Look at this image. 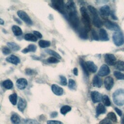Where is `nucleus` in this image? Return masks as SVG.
I'll return each mask as SVG.
<instances>
[{"label": "nucleus", "instance_id": "nucleus-50", "mask_svg": "<svg viewBox=\"0 0 124 124\" xmlns=\"http://www.w3.org/2000/svg\"><path fill=\"white\" fill-rule=\"evenodd\" d=\"M114 109H115V111L117 112V113L118 114L119 116H121L122 115V110L121 109H119L117 108H115Z\"/></svg>", "mask_w": 124, "mask_h": 124}, {"label": "nucleus", "instance_id": "nucleus-6", "mask_svg": "<svg viewBox=\"0 0 124 124\" xmlns=\"http://www.w3.org/2000/svg\"><path fill=\"white\" fill-rule=\"evenodd\" d=\"M17 14L18 16L20 17L21 19L24 21L26 24L29 25L32 24V21L31 18L29 17L28 15L24 11L19 10L17 12Z\"/></svg>", "mask_w": 124, "mask_h": 124}, {"label": "nucleus", "instance_id": "nucleus-48", "mask_svg": "<svg viewBox=\"0 0 124 124\" xmlns=\"http://www.w3.org/2000/svg\"><path fill=\"white\" fill-rule=\"evenodd\" d=\"M25 73L27 75H32L34 73V71L31 69L28 68L26 69Z\"/></svg>", "mask_w": 124, "mask_h": 124}, {"label": "nucleus", "instance_id": "nucleus-25", "mask_svg": "<svg viewBox=\"0 0 124 124\" xmlns=\"http://www.w3.org/2000/svg\"><path fill=\"white\" fill-rule=\"evenodd\" d=\"M7 44L9 48L14 51H18L20 49L19 46L15 42H8Z\"/></svg>", "mask_w": 124, "mask_h": 124}, {"label": "nucleus", "instance_id": "nucleus-24", "mask_svg": "<svg viewBox=\"0 0 124 124\" xmlns=\"http://www.w3.org/2000/svg\"><path fill=\"white\" fill-rule=\"evenodd\" d=\"M37 49V46L36 45L34 44H30L28 46L22 50V52L25 54L29 52H34L36 51Z\"/></svg>", "mask_w": 124, "mask_h": 124}, {"label": "nucleus", "instance_id": "nucleus-51", "mask_svg": "<svg viewBox=\"0 0 124 124\" xmlns=\"http://www.w3.org/2000/svg\"><path fill=\"white\" fill-rule=\"evenodd\" d=\"M58 115V112L57 111H54L52 112L51 114H50V117L51 118H55L56 117H57V116Z\"/></svg>", "mask_w": 124, "mask_h": 124}, {"label": "nucleus", "instance_id": "nucleus-41", "mask_svg": "<svg viewBox=\"0 0 124 124\" xmlns=\"http://www.w3.org/2000/svg\"><path fill=\"white\" fill-rule=\"evenodd\" d=\"M46 61L48 63H56L60 62V61L58 59L53 57H51L47 58L46 60Z\"/></svg>", "mask_w": 124, "mask_h": 124}, {"label": "nucleus", "instance_id": "nucleus-20", "mask_svg": "<svg viewBox=\"0 0 124 124\" xmlns=\"http://www.w3.org/2000/svg\"><path fill=\"white\" fill-rule=\"evenodd\" d=\"M106 111L105 106L102 104H99L96 108V117H98L100 115L105 113Z\"/></svg>", "mask_w": 124, "mask_h": 124}, {"label": "nucleus", "instance_id": "nucleus-27", "mask_svg": "<svg viewBox=\"0 0 124 124\" xmlns=\"http://www.w3.org/2000/svg\"><path fill=\"white\" fill-rule=\"evenodd\" d=\"M79 63H80V65L83 70V71L84 73V74L87 76V77H88L89 75V70L88 69V68H87V66L86 65V63L85 62L82 60V59H80L79 60Z\"/></svg>", "mask_w": 124, "mask_h": 124}, {"label": "nucleus", "instance_id": "nucleus-38", "mask_svg": "<svg viewBox=\"0 0 124 124\" xmlns=\"http://www.w3.org/2000/svg\"><path fill=\"white\" fill-rule=\"evenodd\" d=\"M68 87L71 90H74L76 88V83L74 80L69 79L68 80Z\"/></svg>", "mask_w": 124, "mask_h": 124}, {"label": "nucleus", "instance_id": "nucleus-53", "mask_svg": "<svg viewBox=\"0 0 124 124\" xmlns=\"http://www.w3.org/2000/svg\"><path fill=\"white\" fill-rule=\"evenodd\" d=\"M14 20L16 21V22H17L18 24H22V22H21V20H20V19H19L18 18H17L16 17H14Z\"/></svg>", "mask_w": 124, "mask_h": 124}, {"label": "nucleus", "instance_id": "nucleus-42", "mask_svg": "<svg viewBox=\"0 0 124 124\" xmlns=\"http://www.w3.org/2000/svg\"><path fill=\"white\" fill-rule=\"evenodd\" d=\"M88 10H89V12L91 13V14L92 16L98 14L97 10L94 7H93L91 5H89L88 6Z\"/></svg>", "mask_w": 124, "mask_h": 124}, {"label": "nucleus", "instance_id": "nucleus-3", "mask_svg": "<svg viewBox=\"0 0 124 124\" xmlns=\"http://www.w3.org/2000/svg\"><path fill=\"white\" fill-rule=\"evenodd\" d=\"M68 20L71 26L74 29H78L79 25V20L77 12L67 13Z\"/></svg>", "mask_w": 124, "mask_h": 124}, {"label": "nucleus", "instance_id": "nucleus-30", "mask_svg": "<svg viewBox=\"0 0 124 124\" xmlns=\"http://www.w3.org/2000/svg\"><path fill=\"white\" fill-rule=\"evenodd\" d=\"M11 121L13 124H19L20 123V119L17 114L14 113L11 117Z\"/></svg>", "mask_w": 124, "mask_h": 124}, {"label": "nucleus", "instance_id": "nucleus-18", "mask_svg": "<svg viewBox=\"0 0 124 124\" xmlns=\"http://www.w3.org/2000/svg\"><path fill=\"white\" fill-rule=\"evenodd\" d=\"M27 106V102L25 99L19 98L18 103H17V108L18 110L21 112H23Z\"/></svg>", "mask_w": 124, "mask_h": 124}, {"label": "nucleus", "instance_id": "nucleus-57", "mask_svg": "<svg viewBox=\"0 0 124 124\" xmlns=\"http://www.w3.org/2000/svg\"></svg>", "mask_w": 124, "mask_h": 124}, {"label": "nucleus", "instance_id": "nucleus-4", "mask_svg": "<svg viewBox=\"0 0 124 124\" xmlns=\"http://www.w3.org/2000/svg\"><path fill=\"white\" fill-rule=\"evenodd\" d=\"M80 11L82 16V20L84 27L89 31L91 29L90 18L89 14L84 7H81L80 9Z\"/></svg>", "mask_w": 124, "mask_h": 124}, {"label": "nucleus", "instance_id": "nucleus-36", "mask_svg": "<svg viewBox=\"0 0 124 124\" xmlns=\"http://www.w3.org/2000/svg\"><path fill=\"white\" fill-rule=\"evenodd\" d=\"M107 118L112 122L116 123L117 121V117L115 114L113 112H110L107 114Z\"/></svg>", "mask_w": 124, "mask_h": 124}, {"label": "nucleus", "instance_id": "nucleus-19", "mask_svg": "<svg viewBox=\"0 0 124 124\" xmlns=\"http://www.w3.org/2000/svg\"><path fill=\"white\" fill-rule=\"evenodd\" d=\"M88 69L92 73H95L96 72L97 67L94 63L92 61H87L86 62Z\"/></svg>", "mask_w": 124, "mask_h": 124}, {"label": "nucleus", "instance_id": "nucleus-33", "mask_svg": "<svg viewBox=\"0 0 124 124\" xmlns=\"http://www.w3.org/2000/svg\"><path fill=\"white\" fill-rule=\"evenodd\" d=\"M71 110V108L68 105L63 106L60 109V112L62 115H65L68 112L70 111Z\"/></svg>", "mask_w": 124, "mask_h": 124}, {"label": "nucleus", "instance_id": "nucleus-31", "mask_svg": "<svg viewBox=\"0 0 124 124\" xmlns=\"http://www.w3.org/2000/svg\"><path fill=\"white\" fill-rule=\"evenodd\" d=\"M47 54H49V55H51L53 56H54V57H55L57 59H61V56H60V55L57 52H56V51H55L54 50H52V49H47L45 50Z\"/></svg>", "mask_w": 124, "mask_h": 124}, {"label": "nucleus", "instance_id": "nucleus-23", "mask_svg": "<svg viewBox=\"0 0 124 124\" xmlns=\"http://www.w3.org/2000/svg\"><path fill=\"white\" fill-rule=\"evenodd\" d=\"M99 38L102 41H108L109 40L107 31L103 29H101L99 32Z\"/></svg>", "mask_w": 124, "mask_h": 124}, {"label": "nucleus", "instance_id": "nucleus-37", "mask_svg": "<svg viewBox=\"0 0 124 124\" xmlns=\"http://www.w3.org/2000/svg\"><path fill=\"white\" fill-rule=\"evenodd\" d=\"M102 100L104 103V104L106 106H110L111 105V102L110 100L107 95H104L102 96Z\"/></svg>", "mask_w": 124, "mask_h": 124}, {"label": "nucleus", "instance_id": "nucleus-49", "mask_svg": "<svg viewBox=\"0 0 124 124\" xmlns=\"http://www.w3.org/2000/svg\"><path fill=\"white\" fill-rule=\"evenodd\" d=\"M33 33L34 34V35L36 37H38L39 38H41L42 37V34L39 32L38 31H33Z\"/></svg>", "mask_w": 124, "mask_h": 124}, {"label": "nucleus", "instance_id": "nucleus-29", "mask_svg": "<svg viewBox=\"0 0 124 124\" xmlns=\"http://www.w3.org/2000/svg\"><path fill=\"white\" fill-rule=\"evenodd\" d=\"M24 39L29 41L36 42L37 40V37L32 33H27L24 36Z\"/></svg>", "mask_w": 124, "mask_h": 124}, {"label": "nucleus", "instance_id": "nucleus-32", "mask_svg": "<svg viewBox=\"0 0 124 124\" xmlns=\"http://www.w3.org/2000/svg\"><path fill=\"white\" fill-rule=\"evenodd\" d=\"M17 95L16 93H14L9 96V99L11 103L13 105H16L17 103Z\"/></svg>", "mask_w": 124, "mask_h": 124}, {"label": "nucleus", "instance_id": "nucleus-45", "mask_svg": "<svg viewBox=\"0 0 124 124\" xmlns=\"http://www.w3.org/2000/svg\"><path fill=\"white\" fill-rule=\"evenodd\" d=\"M2 52L4 55H8L11 53V49L7 46H4L2 48Z\"/></svg>", "mask_w": 124, "mask_h": 124}, {"label": "nucleus", "instance_id": "nucleus-8", "mask_svg": "<svg viewBox=\"0 0 124 124\" xmlns=\"http://www.w3.org/2000/svg\"><path fill=\"white\" fill-rule=\"evenodd\" d=\"M104 59L106 62L109 65H115L116 63V58L112 54H106L104 56Z\"/></svg>", "mask_w": 124, "mask_h": 124}, {"label": "nucleus", "instance_id": "nucleus-12", "mask_svg": "<svg viewBox=\"0 0 124 124\" xmlns=\"http://www.w3.org/2000/svg\"><path fill=\"white\" fill-rule=\"evenodd\" d=\"M16 84L19 90H24L28 85V81L25 78H20L16 80Z\"/></svg>", "mask_w": 124, "mask_h": 124}, {"label": "nucleus", "instance_id": "nucleus-2", "mask_svg": "<svg viewBox=\"0 0 124 124\" xmlns=\"http://www.w3.org/2000/svg\"><path fill=\"white\" fill-rule=\"evenodd\" d=\"M51 4L54 9L58 11L64 16H67L65 5H64V3L63 0H53L51 1Z\"/></svg>", "mask_w": 124, "mask_h": 124}, {"label": "nucleus", "instance_id": "nucleus-15", "mask_svg": "<svg viewBox=\"0 0 124 124\" xmlns=\"http://www.w3.org/2000/svg\"><path fill=\"white\" fill-rule=\"evenodd\" d=\"M104 85L107 90H110L112 88L114 84V81L111 77H107L104 79Z\"/></svg>", "mask_w": 124, "mask_h": 124}, {"label": "nucleus", "instance_id": "nucleus-35", "mask_svg": "<svg viewBox=\"0 0 124 124\" xmlns=\"http://www.w3.org/2000/svg\"><path fill=\"white\" fill-rule=\"evenodd\" d=\"M115 67L119 70L124 71V62L119 61L118 62H116V64H115Z\"/></svg>", "mask_w": 124, "mask_h": 124}, {"label": "nucleus", "instance_id": "nucleus-1", "mask_svg": "<svg viewBox=\"0 0 124 124\" xmlns=\"http://www.w3.org/2000/svg\"><path fill=\"white\" fill-rule=\"evenodd\" d=\"M113 101L118 106L124 105V89H119L116 90L112 95Z\"/></svg>", "mask_w": 124, "mask_h": 124}, {"label": "nucleus", "instance_id": "nucleus-46", "mask_svg": "<svg viewBox=\"0 0 124 124\" xmlns=\"http://www.w3.org/2000/svg\"><path fill=\"white\" fill-rule=\"evenodd\" d=\"M99 124H111V122L109 119H108V118H105L101 120Z\"/></svg>", "mask_w": 124, "mask_h": 124}, {"label": "nucleus", "instance_id": "nucleus-13", "mask_svg": "<svg viewBox=\"0 0 124 124\" xmlns=\"http://www.w3.org/2000/svg\"><path fill=\"white\" fill-rule=\"evenodd\" d=\"M65 9L66 13H70L77 12L76 6L74 1L70 0L68 1L65 4Z\"/></svg>", "mask_w": 124, "mask_h": 124}, {"label": "nucleus", "instance_id": "nucleus-34", "mask_svg": "<svg viewBox=\"0 0 124 124\" xmlns=\"http://www.w3.org/2000/svg\"><path fill=\"white\" fill-rule=\"evenodd\" d=\"M39 45L42 48H46L50 46V42L48 41L41 40L39 42Z\"/></svg>", "mask_w": 124, "mask_h": 124}, {"label": "nucleus", "instance_id": "nucleus-47", "mask_svg": "<svg viewBox=\"0 0 124 124\" xmlns=\"http://www.w3.org/2000/svg\"><path fill=\"white\" fill-rule=\"evenodd\" d=\"M47 124H63L61 121L56 120H49L47 122Z\"/></svg>", "mask_w": 124, "mask_h": 124}, {"label": "nucleus", "instance_id": "nucleus-43", "mask_svg": "<svg viewBox=\"0 0 124 124\" xmlns=\"http://www.w3.org/2000/svg\"><path fill=\"white\" fill-rule=\"evenodd\" d=\"M60 80H61V84L62 85L65 86L67 84V79L64 76H63L62 75H61V76H60Z\"/></svg>", "mask_w": 124, "mask_h": 124}, {"label": "nucleus", "instance_id": "nucleus-11", "mask_svg": "<svg viewBox=\"0 0 124 124\" xmlns=\"http://www.w3.org/2000/svg\"><path fill=\"white\" fill-rule=\"evenodd\" d=\"M109 73L110 70L108 66L106 64H103L100 68L98 72V75L100 77H104L108 75Z\"/></svg>", "mask_w": 124, "mask_h": 124}, {"label": "nucleus", "instance_id": "nucleus-16", "mask_svg": "<svg viewBox=\"0 0 124 124\" xmlns=\"http://www.w3.org/2000/svg\"><path fill=\"white\" fill-rule=\"evenodd\" d=\"M6 61L8 62L11 63L15 65L18 64L19 63H20V62L19 58L14 55H11L7 57L6 59Z\"/></svg>", "mask_w": 124, "mask_h": 124}, {"label": "nucleus", "instance_id": "nucleus-44", "mask_svg": "<svg viewBox=\"0 0 124 124\" xmlns=\"http://www.w3.org/2000/svg\"><path fill=\"white\" fill-rule=\"evenodd\" d=\"M91 36L93 38V39L95 40H99V37L95 31V30H92L91 31Z\"/></svg>", "mask_w": 124, "mask_h": 124}, {"label": "nucleus", "instance_id": "nucleus-9", "mask_svg": "<svg viewBox=\"0 0 124 124\" xmlns=\"http://www.w3.org/2000/svg\"><path fill=\"white\" fill-rule=\"evenodd\" d=\"M100 15L103 18L108 17L110 15V9L108 5H104L101 7L99 10Z\"/></svg>", "mask_w": 124, "mask_h": 124}, {"label": "nucleus", "instance_id": "nucleus-54", "mask_svg": "<svg viewBox=\"0 0 124 124\" xmlns=\"http://www.w3.org/2000/svg\"><path fill=\"white\" fill-rule=\"evenodd\" d=\"M110 15H111V17H112V18L113 19H114V20H117V17L115 16V15L114 14V13H113V12H111L110 13Z\"/></svg>", "mask_w": 124, "mask_h": 124}, {"label": "nucleus", "instance_id": "nucleus-22", "mask_svg": "<svg viewBox=\"0 0 124 124\" xmlns=\"http://www.w3.org/2000/svg\"><path fill=\"white\" fill-rule=\"evenodd\" d=\"M88 31L84 27L79 28L78 31L79 37L83 39H86L88 38Z\"/></svg>", "mask_w": 124, "mask_h": 124}, {"label": "nucleus", "instance_id": "nucleus-26", "mask_svg": "<svg viewBox=\"0 0 124 124\" xmlns=\"http://www.w3.org/2000/svg\"><path fill=\"white\" fill-rule=\"evenodd\" d=\"M12 30L13 32L16 36H18L21 35L23 33L21 28L16 25L13 26L12 28Z\"/></svg>", "mask_w": 124, "mask_h": 124}, {"label": "nucleus", "instance_id": "nucleus-14", "mask_svg": "<svg viewBox=\"0 0 124 124\" xmlns=\"http://www.w3.org/2000/svg\"><path fill=\"white\" fill-rule=\"evenodd\" d=\"M51 90L52 92L58 96H61L63 93V89L57 84H52L51 85Z\"/></svg>", "mask_w": 124, "mask_h": 124}, {"label": "nucleus", "instance_id": "nucleus-17", "mask_svg": "<svg viewBox=\"0 0 124 124\" xmlns=\"http://www.w3.org/2000/svg\"><path fill=\"white\" fill-rule=\"evenodd\" d=\"M93 16V23L94 26L97 28H100L102 25L103 22L98 16V14L92 16Z\"/></svg>", "mask_w": 124, "mask_h": 124}, {"label": "nucleus", "instance_id": "nucleus-28", "mask_svg": "<svg viewBox=\"0 0 124 124\" xmlns=\"http://www.w3.org/2000/svg\"><path fill=\"white\" fill-rule=\"evenodd\" d=\"M2 85L4 88L8 90L12 89L13 87V83L12 81L10 79H7L3 81Z\"/></svg>", "mask_w": 124, "mask_h": 124}, {"label": "nucleus", "instance_id": "nucleus-40", "mask_svg": "<svg viewBox=\"0 0 124 124\" xmlns=\"http://www.w3.org/2000/svg\"><path fill=\"white\" fill-rule=\"evenodd\" d=\"M23 124H40L38 121L32 119H26L23 121Z\"/></svg>", "mask_w": 124, "mask_h": 124}, {"label": "nucleus", "instance_id": "nucleus-56", "mask_svg": "<svg viewBox=\"0 0 124 124\" xmlns=\"http://www.w3.org/2000/svg\"><path fill=\"white\" fill-rule=\"evenodd\" d=\"M121 123H122V124H124V116H123V117L122 118Z\"/></svg>", "mask_w": 124, "mask_h": 124}, {"label": "nucleus", "instance_id": "nucleus-21", "mask_svg": "<svg viewBox=\"0 0 124 124\" xmlns=\"http://www.w3.org/2000/svg\"><path fill=\"white\" fill-rule=\"evenodd\" d=\"M92 83L94 87L99 88L101 87L102 84V82L100 77L97 75H95L93 78V79L92 80Z\"/></svg>", "mask_w": 124, "mask_h": 124}, {"label": "nucleus", "instance_id": "nucleus-52", "mask_svg": "<svg viewBox=\"0 0 124 124\" xmlns=\"http://www.w3.org/2000/svg\"><path fill=\"white\" fill-rule=\"evenodd\" d=\"M73 73L75 76H78V69L77 68L75 67L73 69Z\"/></svg>", "mask_w": 124, "mask_h": 124}, {"label": "nucleus", "instance_id": "nucleus-5", "mask_svg": "<svg viewBox=\"0 0 124 124\" xmlns=\"http://www.w3.org/2000/svg\"><path fill=\"white\" fill-rule=\"evenodd\" d=\"M112 40L116 46H120L124 43V36L120 31H117L113 33Z\"/></svg>", "mask_w": 124, "mask_h": 124}, {"label": "nucleus", "instance_id": "nucleus-55", "mask_svg": "<svg viewBox=\"0 0 124 124\" xmlns=\"http://www.w3.org/2000/svg\"><path fill=\"white\" fill-rule=\"evenodd\" d=\"M4 23V20L0 17V25H3Z\"/></svg>", "mask_w": 124, "mask_h": 124}, {"label": "nucleus", "instance_id": "nucleus-39", "mask_svg": "<svg viewBox=\"0 0 124 124\" xmlns=\"http://www.w3.org/2000/svg\"><path fill=\"white\" fill-rule=\"evenodd\" d=\"M114 76L118 79H122L124 80V74L121 73L120 72L115 71L113 73Z\"/></svg>", "mask_w": 124, "mask_h": 124}, {"label": "nucleus", "instance_id": "nucleus-7", "mask_svg": "<svg viewBox=\"0 0 124 124\" xmlns=\"http://www.w3.org/2000/svg\"><path fill=\"white\" fill-rule=\"evenodd\" d=\"M104 24L107 29L111 31H120V28L119 26L115 23H114L110 20H107L105 21Z\"/></svg>", "mask_w": 124, "mask_h": 124}, {"label": "nucleus", "instance_id": "nucleus-10", "mask_svg": "<svg viewBox=\"0 0 124 124\" xmlns=\"http://www.w3.org/2000/svg\"><path fill=\"white\" fill-rule=\"evenodd\" d=\"M91 96L92 101L94 103H96L101 101L103 96L101 93L97 91H92L91 93Z\"/></svg>", "mask_w": 124, "mask_h": 124}]
</instances>
